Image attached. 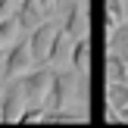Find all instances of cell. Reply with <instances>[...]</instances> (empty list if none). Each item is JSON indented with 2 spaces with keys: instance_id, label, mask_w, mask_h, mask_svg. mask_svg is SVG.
Segmentation results:
<instances>
[{
  "instance_id": "1",
  "label": "cell",
  "mask_w": 128,
  "mask_h": 128,
  "mask_svg": "<svg viewBox=\"0 0 128 128\" xmlns=\"http://www.w3.org/2000/svg\"><path fill=\"white\" fill-rule=\"evenodd\" d=\"M22 78V91H25V106H44V97H47V88L50 81H53V69H50V62H41V69H28L25 75H19Z\"/></svg>"
},
{
  "instance_id": "2",
  "label": "cell",
  "mask_w": 128,
  "mask_h": 128,
  "mask_svg": "<svg viewBox=\"0 0 128 128\" xmlns=\"http://www.w3.org/2000/svg\"><path fill=\"white\" fill-rule=\"evenodd\" d=\"M31 66H34V60H31V50H28V38H16V41L6 47L0 75H3V78H19V75H25Z\"/></svg>"
},
{
  "instance_id": "3",
  "label": "cell",
  "mask_w": 128,
  "mask_h": 128,
  "mask_svg": "<svg viewBox=\"0 0 128 128\" xmlns=\"http://www.w3.org/2000/svg\"><path fill=\"white\" fill-rule=\"evenodd\" d=\"M22 110H25L22 78H3V91H0V119H3V122H19Z\"/></svg>"
},
{
  "instance_id": "4",
  "label": "cell",
  "mask_w": 128,
  "mask_h": 128,
  "mask_svg": "<svg viewBox=\"0 0 128 128\" xmlns=\"http://www.w3.org/2000/svg\"><path fill=\"white\" fill-rule=\"evenodd\" d=\"M56 22H50V19H44L41 25H34V28L28 31V50H31V60L34 62H47V53H50V44H53L56 38Z\"/></svg>"
},
{
  "instance_id": "5",
  "label": "cell",
  "mask_w": 128,
  "mask_h": 128,
  "mask_svg": "<svg viewBox=\"0 0 128 128\" xmlns=\"http://www.w3.org/2000/svg\"><path fill=\"white\" fill-rule=\"evenodd\" d=\"M84 10H88V0H72V6L66 10V19H62V31L69 38H81L88 28V19H84Z\"/></svg>"
},
{
  "instance_id": "6",
  "label": "cell",
  "mask_w": 128,
  "mask_h": 128,
  "mask_svg": "<svg viewBox=\"0 0 128 128\" xmlns=\"http://www.w3.org/2000/svg\"><path fill=\"white\" fill-rule=\"evenodd\" d=\"M44 12H47V10H44L38 0H19V3H16V22H19L22 31H31L34 25L44 22Z\"/></svg>"
},
{
  "instance_id": "7",
  "label": "cell",
  "mask_w": 128,
  "mask_h": 128,
  "mask_svg": "<svg viewBox=\"0 0 128 128\" xmlns=\"http://www.w3.org/2000/svg\"><path fill=\"white\" fill-rule=\"evenodd\" d=\"M106 81H128V53L106 50Z\"/></svg>"
},
{
  "instance_id": "8",
  "label": "cell",
  "mask_w": 128,
  "mask_h": 128,
  "mask_svg": "<svg viewBox=\"0 0 128 128\" xmlns=\"http://www.w3.org/2000/svg\"><path fill=\"white\" fill-rule=\"evenodd\" d=\"M88 60H91V41H88V34H81V38H75V44H72L69 66H72L75 72H88Z\"/></svg>"
},
{
  "instance_id": "9",
  "label": "cell",
  "mask_w": 128,
  "mask_h": 128,
  "mask_svg": "<svg viewBox=\"0 0 128 128\" xmlns=\"http://www.w3.org/2000/svg\"><path fill=\"white\" fill-rule=\"evenodd\" d=\"M106 50H122V53H128V19L116 22L106 31Z\"/></svg>"
},
{
  "instance_id": "10",
  "label": "cell",
  "mask_w": 128,
  "mask_h": 128,
  "mask_svg": "<svg viewBox=\"0 0 128 128\" xmlns=\"http://www.w3.org/2000/svg\"><path fill=\"white\" fill-rule=\"evenodd\" d=\"M106 106L112 110L128 106V81H106Z\"/></svg>"
},
{
  "instance_id": "11",
  "label": "cell",
  "mask_w": 128,
  "mask_h": 128,
  "mask_svg": "<svg viewBox=\"0 0 128 128\" xmlns=\"http://www.w3.org/2000/svg\"><path fill=\"white\" fill-rule=\"evenodd\" d=\"M19 22H16V12H10V16H3L0 19V47H10L12 41L19 38Z\"/></svg>"
},
{
  "instance_id": "12",
  "label": "cell",
  "mask_w": 128,
  "mask_h": 128,
  "mask_svg": "<svg viewBox=\"0 0 128 128\" xmlns=\"http://www.w3.org/2000/svg\"><path fill=\"white\" fill-rule=\"evenodd\" d=\"M66 41H69V34H66V31H56V38H53V44H50V53H47V62H56V60H60V56H62V50H66Z\"/></svg>"
},
{
  "instance_id": "13",
  "label": "cell",
  "mask_w": 128,
  "mask_h": 128,
  "mask_svg": "<svg viewBox=\"0 0 128 128\" xmlns=\"http://www.w3.org/2000/svg\"><path fill=\"white\" fill-rule=\"evenodd\" d=\"M106 19L122 22L125 19V0H106Z\"/></svg>"
},
{
  "instance_id": "14",
  "label": "cell",
  "mask_w": 128,
  "mask_h": 128,
  "mask_svg": "<svg viewBox=\"0 0 128 128\" xmlns=\"http://www.w3.org/2000/svg\"><path fill=\"white\" fill-rule=\"evenodd\" d=\"M38 3H41L44 10H50V6H56V3H60V0H38Z\"/></svg>"
},
{
  "instance_id": "15",
  "label": "cell",
  "mask_w": 128,
  "mask_h": 128,
  "mask_svg": "<svg viewBox=\"0 0 128 128\" xmlns=\"http://www.w3.org/2000/svg\"><path fill=\"white\" fill-rule=\"evenodd\" d=\"M3 56H6V47H0V66H3Z\"/></svg>"
},
{
  "instance_id": "16",
  "label": "cell",
  "mask_w": 128,
  "mask_h": 128,
  "mask_svg": "<svg viewBox=\"0 0 128 128\" xmlns=\"http://www.w3.org/2000/svg\"><path fill=\"white\" fill-rule=\"evenodd\" d=\"M0 91H3V75H0Z\"/></svg>"
}]
</instances>
